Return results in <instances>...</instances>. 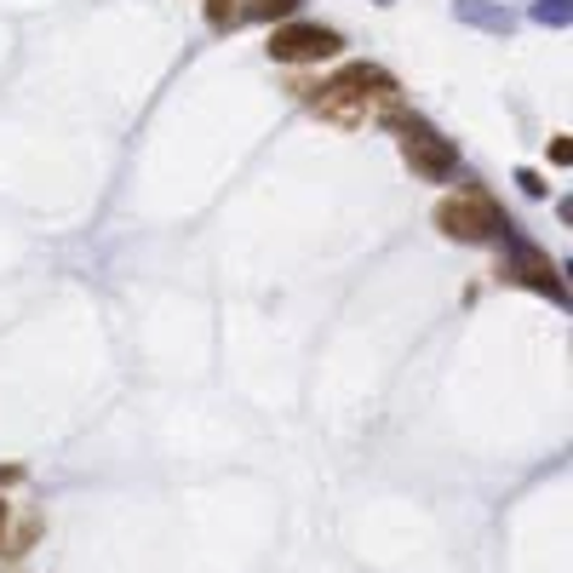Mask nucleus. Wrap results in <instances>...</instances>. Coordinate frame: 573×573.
I'll use <instances>...</instances> for the list:
<instances>
[{"label": "nucleus", "mask_w": 573, "mask_h": 573, "mask_svg": "<svg viewBox=\"0 0 573 573\" xmlns=\"http://www.w3.org/2000/svg\"><path fill=\"white\" fill-rule=\"evenodd\" d=\"M436 230L454 236V241H493L505 230V218H500V207H493L488 195L465 190V195H447V202L436 207Z\"/></svg>", "instance_id": "f257e3e1"}, {"label": "nucleus", "mask_w": 573, "mask_h": 573, "mask_svg": "<svg viewBox=\"0 0 573 573\" xmlns=\"http://www.w3.org/2000/svg\"><path fill=\"white\" fill-rule=\"evenodd\" d=\"M396 127H402V149H408V167L419 172V179H431V184H442V179H454V144L447 138H436L425 121H408V115H396Z\"/></svg>", "instance_id": "f03ea898"}, {"label": "nucleus", "mask_w": 573, "mask_h": 573, "mask_svg": "<svg viewBox=\"0 0 573 573\" xmlns=\"http://www.w3.org/2000/svg\"><path fill=\"white\" fill-rule=\"evenodd\" d=\"M339 30H321V23H282L270 35V58L276 64H321V58H339Z\"/></svg>", "instance_id": "7ed1b4c3"}, {"label": "nucleus", "mask_w": 573, "mask_h": 573, "mask_svg": "<svg viewBox=\"0 0 573 573\" xmlns=\"http://www.w3.org/2000/svg\"><path fill=\"white\" fill-rule=\"evenodd\" d=\"M310 110L321 121H339V127H356V121L373 115V104H367L351 81H328V87H321V98H310Z\"/></svg>", "instance_id": "20e7f679"}, {"label": "nucleus", "mask_w": 573, "mask_h": 573, "mask_svg": "<svg viewBox=\"0 0 573 573\" xmlns=\"http://www.w3.org/2000/svg\"><path fill=\"white\" fill-rule=\"evenodd\" d=\"M505 276H511V282H528V287L551 293V298H562V282H557V270H551V259H545L539 247H522V241H516V253L505 259Z\"/></svg>", "instance_id": "39448f33"}, {"label": "nucleus", "mask_w": 573, "mask_h": 573, "mask_svg": "<svg viewBox=\"0 0 573 573\" xmlns=\"http://www.w3.org/2000/svg\"><path fill=\"white\" fill-rule=\"evenodd\" d=\"M207 23L213 30H236V23H247V0H207Z\"/></svg>", "instance_id": "423d86ee"}, {"label": "nucleus", "mask_w": 573, "mask_h": 573, "mask_svg": "<svg viewBox=\"0 0 573 573\" xmlns=\"http://www.w3.org/2000/svg\"><path fill=\"white\" fill-rule=\"evenodd\" d=\"M305 0H247V18H293Z\"/></svg>", "instance_id": "0eeeda50"}, {"label": "nucleus", "mask_w": 573, "mask_h": 573, "mask_svg": "<svg viewBox=\"0 0 573 573\" xmlns=\"http://www.w3.org/2000/svg\"><path fill=\"white\" fill-rule=\"evenodd\" d=\"M459 12H465V18H477V23H488V30H511V18H500V12H482V7H470V0H465Z\"/></svg>", "instance_id": "6e6552de"}, {"label": "nucleus", "mask_w": 573, "mask_h": 573, "mask_svg": "<svg viewBox=\"0 0 573 573\" xmlns=\"http://www.w3.org/2000/svg\"><path fill=\"white\" fill-rule=\"evenodd\" d=\"M539 18L545 23H568V0H539Z\"/></svg>", "instance_id": "1a4fd4ad"}, {"label": "nucleus", "mask_w": 573, "mask_h": 573, "mask_svg": "<svg viewBox=\"0 0 573 573\" xmlns=\"http://www.w3.org/2000/svg\"><path fill=\"white\" fill-rule=\"evenodd\" d=\"M18 477H23V470H18V465H0V488H12Z\"/></svg>", "instance_id": "9d476101"}, {"label": "nucleus", "mask_w": 573, "mask_h": 573, "mask_svg": "<svg viewBox=\"0 0 573 573\" xmlns=\"http://www.w3.org/2000/svg\"><path fill=\"white\" fill-rule=\"evenodd\" d=\"M0 534H7V505H0Z\"/></svg>", "instance_id": "9b49d317"}]
</instances>
